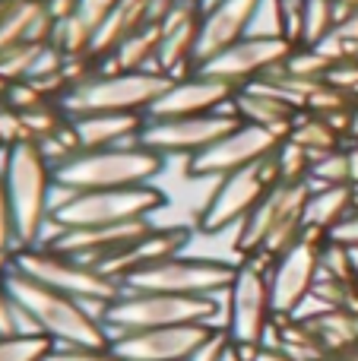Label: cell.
I'll list each match as a JSON object with an SVG mask.
<instances>
[{
  "label": "cell",
  "mask_w": 358,
  "mask_h": 361,
  "mask_svg": "<svg viewBox=\"0 0 358 361\" xmlns=\"http://www.w3.org/2000/svg\"><path fill=\"white\" fill-rule=\"evenodd\" d=\"M4 288L10 298H16L25 311L35 317V324L42 326V333L54 345H82V349H111L105 326L99 320H92L80 307V301L70 298L63 292L42 286V282L29 279V276L16 273L13 267H6Z\"/></svg>",
  "instance_id": "1"
},
{
  "label": "cell",
  "mask_w": 358,
  "mask_h": 361,
  "mask_svg": "<svg viewBox=\"0 0 358 361\" xmlns=\"http://www.w3.org/2000/svg\"><path fill=\"white\" fill-rule=\"evenodd\" d=\"M4 180L13 209V228H16V250L35 247L42 222L48 219V190L54 180V171L44 162L38 143L19 140L16 146L6 149Z\"/></svg>",
  "instance_id": "2"
},
{
  "label": "cell",
  "mask_w": 358,
  "mask_h": 361,
  "mask_svg": "<svg viewBox=\"0 0 358 361\" xmlns=\"http://www.w3.org/2000/svg\"><path fill=\"white\" fill-rule=\"evenodd\" d=\"M216 320L213 298H187V295H162V292H124L111 301L105 314L108 339L127 336V333L159 330V326H184V324H206Z\"/></svg>",
  "instance_id": "3"
},
{
  "label": "cell",
  "mask_w": 358,
  "mask_h": 361,
  "mask_svg": "<svg viewBox=\"0 0 358 361\" xmlns=\"http://www.w3.org/2000/svg\"><path fill=\"white\" fill-rule=\"evenodd\" d=\"M162 156L146 146H130V149H86L76 152L70 162L54 169V180L76 187V190H118V187H143L152 184L159 175Z\"/></svg>",
  "instance_id": "4"
},
{
  "label": "cell",
  "mask_w": 358,
  "mask_h": 361,
  "mask_svg": "<svg viewBox=\"0 0 358 361\" xmlns=\"http://www.w3.org/2000/svg\"><path fill=\"white\" fill-rule=\"evenodd\" d=\"M171 86V76L137 70V73H114V76H89L86 82H76L67 89V99L61 102L67 118L95 111H124L140 114L149 111L152 102Z\"/></svg>",
  "instance_id": "5"
},
{
  "label": "cell",
  "mask_w": 358,
  "mask_h": 361,
  "mask_svg": "<svg viewBox=\"0 0 358 361\" xmlns=\"http://www.w3.org/2000/svg\"><path fill=\"white\" fill-rule=\"evenodd\" d=\"M235 282V267L226 263L194 260V257H171L156 267L130 273L121 288L124 292H162V295H187V298H213L216 292Z\"/></svg>",
  "instance_id": "6"
},
{
  "label": "cell",
  "mask_w": 358,
  "mask_h": 361,
  "mask_svg": "<svg viewBox=\"0 0 358 361\" xmlns=\"http://www.w3.org/2000/svg\"><path fill=\"white\" fill-rule=\"evenodd\" d=\"M10 267L16 273L29 276V279L42 282V286L63 292L70 298H108L114 301L121 295V286L95 273L92 267H82L73 257H63L57 250H42V247H25L10 257Z\"/></svg>",
  "instance_id": "7"
},
{
  "label": "cell",
  "mask_w": 358,
  "mask_h": 361,
  "mask_svg": "<svg viewBox=\"0 0 358 361\" xmlns=\"http://www.w3.org/2000/svg\"><path fill=\"white\" fill-rule=\"evenodd\" d=\"M162 203L165 197L152 184L118 187V190H82L54 219L67 228H105V225L133 222V219H149Z\"/></svg>",
  "instance_id": "8"
},
{
  "label": "cell",
  "mask_w": 358,
  "mask_h": 361,
  "mask_svg": "<svg viewBox=\"0 0 358 361\" xmlns=\"http://www.w3.org/2000/svg\"><path fill=\"white\" fill-rule=\"evenodd\" d=\"M323 241H327L323 231L304 228L302 238L273 260V269L266 273V279H270V301L276 317H292V311L302 305V298L314 288Z\"/></svg>",
  "instance_id": "9"
},
{
  "label": "cell",
  "mask_w": 358,
  "mask_h": 361,
  "mask_svg": "<svg viewBox=\"0 0 358 361\" xmlns=\"http://www.w3.org/2000/svg\"><path fill=\"white\" fill-rule=\"evenodd\" d=\"M279 184V169H276V156H266L260 162L247 165L241 171H232L219 180L209 209L203 212L200 228L216 231V228H228L247 219V212L270 193V187Z\"/></svg>",
  "instance_id": "10"
},
{
  "label": "cell",
  "mask_w": 358,
  "mask_h": 361,
  "mask_svg": "<svg viewBox=\"0 0 358 361\" xmlns=\"http://www.w3.org/2000/svg\"><path fill=\"white\" fill-rule=\"evenodd\" d=\"M270 314H273L270 279L247 257L235 269V282H232V314H228V336H232V343L264 349V339L270 333Z\"/></svg>",
  "instance_id": "11"
},
{
  "label": "cell",
  "mask_w": 358,
  "mask_h": 361,
  "mask_svg": "<svg viewBox=\"0 0 358 361\" xmlns=\"http://www.w3.org/2000/svg\"><path fill=\"white\" fill-rule=\"evenodd\" d=\"M238 124V118L222 111L194 114V118H146L143 146L159 156H197Z\"/></svg>",
  "instance_id": "12"
},
{
  "label": "cell",
  "mask_w": 358,
  "mask_h": 361,
  "mask_svg": "<svg viewBox=\"0 0 358 361\" xmlns=\"http://www.w3.org/2000/svg\"><path fill=\"white\" fill-rule=\"evenodd\" d=\"M292 51L295 48L285 38H241L222 54H216L213 61H206L197 73L213 76V80L228 82L235 89L238 82H254L264 73H270L273 67L285 63Z\"/></svg>",
  "instance_id": "13"
},
{
  "label": "cell",
  "mask_w": 358,
  "mask_h": 361,
  "mask_svg": "<svg viewBox=\"0 0 358 361\" xmlns=\"http://www.w3.org/2000/svg\"><path fill=\"white\" fill-rule=\"evenodd\" d=\"M279 143H283V140H279L276 133L241 121L235 130H228L226 137H219L213 146H206L203 152H197L194 171L197 175L226 178V175H232V171H241V169H247V165L260 162V159L273 156Z\"/></svg>",
  "instance_id": "14"
},
{
  "label": "cell",
  "mask_w": 358,
  "mask_h": 361,
  "mask_svg": "<svg viewBox=\"0 0 358 361\" xmlns=\"http://www.w3.org/2000/svg\"><path fill=\"white\" fill-rule=\"evenodd\" d=\"M213 326L184 324V326H159V330L127 333L111 343V352L121 361H187L190 352L209 336Z\"/></svg>",
  "instance_id": "15"
},
{
  "label": "cell",
  "mask_w": 358,
  "mask_h": 361,
  "mask_svg": "<svg viewBox=\"0 0 358 361\" xmlns=\"http://www.w3.org/2000/svg\"><path fill=\"white\" fill-rule=\"evenodd\" d=\"M257 0H216L200 19V32H197V48H194V73L216 54L232 48L241 42L251 23V13Z\"/></svg>",
  "instance_id": "16"
},
{
  "label": "cell",
  "mask_w": 358,
  "mask_h": 361,
  "mask_svg": "<svg viewBox=\"0 0 358 361\" xmlns=\"http://www.w3.org/2000/svg\"><path fill=\"white\" fill-rule=\"evenodd\" d=\"M235 89L213 76L197 73L194 80H171V86L152 102L146 118H194V114H213L232 99Z\"/></svg>",
  "instance_id": "17"
},
{
  "label": "cell",
  "mask_w": 358,
  "mask_h": 361,
  "mask_svg": "<svg viewBox=\"0 0 358 361\" xmlns=\"http://www.w3.org/2000/svg\"><path fill=\"white\" fill-rule=\"evenodd\" d=\"M80 149H130V146H143V127L146 114H124V111H95V114H80L70 118Z\"/></svg>",
  "instance_id": "18"
},
{
  "label": "cell",
  "mask_w": 358,
  "mask_h": 361,
  "mask_svg": "<svg viewBox=\"0 0 358 361\" xmlns=\"http://www.w3.org/2000/svg\"><path fill=\"white\" fill-rule=\"evenodd\" d=\"M235 111L245 124H254V127H264V130L276 133L279 140H285L295 127V118H298V108H292L289 102L276 99V95L264 92L257 86H247L235 95Z\"/></svg>",
  "instance_id": "19"
},
{
  "label": "cell",
  "mask_w": 358,
  "mask_h": 361,
  "mask_svg": "<svg viewBox=\"0 0 358 361\" xmlns=\"http://www.w3.org/2000/svg\"><path fill=\"white\" fill-rule=\"evenodd\" d=\"M352 203H355L352 184L317 187V190H311L308 206H304V228H317L327 235L336 222H342L352 212Z\"/></svg>",
  "instance_id": "20"
},
{
  "label": "cell",
  "mask_w": 358,
  "mask_h": 361,
  "mask_svg": "<svg viewBox=\"0 0 358 361\" xmlns=\"http://www.w3.org/2000/svg\"><path fill=\"white\" fill-rule=\"evenodd\" d=\"M159 38H162V29L152 25V23H146V25H140L137 32H130V35L111 51V57L118 61V67L124 70V73H137V70H149V73H156Z\"/></svg>",
  "instance_id": "21"
},
{
  "label": "cell",
  "mask_w": 358,
  "mask_h": 361,
  "mask_svg": "<svg viewBox=\"0 0 358 361\" xmlns=\"http://www.w3.org/2000/svg\"><path fill=\"white\" fill-rule=\"evenodd\" d=\"M289 140H295L298 146H304V149L311 152V159L327 156V152L340 149V133H336L333 127H330V121L321 118V114H304V111H298L295 127H292Z\"/></svg>",
  "instance_id": "22"
},
{
  "label": "cell",
  "mask_w": 358,
  "mask_h": 361,
  "mask_svg": "<svg viewBox=\"0 0 358 361\" xmlns=\"http://www.w3.org/2000/svg\"><path fill=\"white\" fill-rule=\"evenodd\" d=\"M276 169H279V184H298V180H308L311 175V152L304 146H298L295 140L285 137L283 143L276 146Z\"/></svg>",
  "instance_id": "23"
},
{
  "label": "cell",
  "mask_w": 358,
  "mask_h": 361,
  "mask_svg": "<svg viewBox=\"0 0 358 361\" xmlns=\"http://www.w3.org/2000/svg\"><path fill=\"white\" fill-rule=\"evenodd\" d=\"M308 184H311V190H317V187L352 184V178H349V152L333 149V152H327V156H317L314 162H311Z\"/></svg>",
  "instance_id": "24"
},
{
  "label": "cell",
  "mask_w": 358,
  "mask_h": 361,
  "mask_svg": "<svg viewBox=\"0 0 358 361\" xmlns=\"http://www.w3.org/2000/svg\"><path fill=\"white\" fill-rule=\"evenodd\" d=\"M245 38H285L283 0H257Z\"/></svg>",
  "instance_id": "25"
},
{
  "label": "cell",
  "mask_w": 358,
  "mask_h": 361,
  "mask_svg": "<svg viewBox=\"0 0 358 361\" xmlns=\"http://www.w3.org/2000/svg\"><path fill=\"white\" fill-rule=\"evenodd\" d=\"M336 25V4L333 0H304V32L302 42L314 48L323 35H330Z\"/></svg>",
  "instance_id": "26"
},
{
  "label": "cell",
  "mask_w": 358,
  "mask_h": 361,
  "mask_svg": "<svg viewBox=\"0 0 358 361\" xmlns=\"http://www.w3.org/2000/svg\"><path fill=\"white\" fill-rule=\"evenodd\" d=\"M19 118H23L25 140H32V143L51 137V133H57L63 124H67V114H63V108H54L51 102H44V105H38V108H29V111H23Z\"/></svg>",
  "instance_id": "27"
},
{
  "label": "cell",
  "mask_w": 358,
  "mask_h": 361,
  "mask_svg": "<svg viewBox=\"0 0 358 361\" xmlns=\"http://www.w3.org/2000/svg\"><path fill=\"white\" fill-rule=\"evenodd\" d=\"M283 67H285V73L295 76V80H304V82H323L333 63H330L323 54H317L314 48H304V51H292V54L285 57Z\"/></svg>",
  "instance_id": "28"
},
{
  "label": "cell",
  "mask_w": 358,
  "mask_h": 361,
  "mask_svg": "<svg viewBox=\"0 0 358 361\" xmlns=\"http://www.w3.org/2000/svg\"><path fill=\"white\" fill-rule=\"evenodd\" d=\"M54 349L48 336H10L0 339V361H44Z\"/></svg>",
  "instance_id": "29"
},
{
  "label": "cell",
  "mask_w": 358,
  "mask_h": 361,
  "mask_svg": "<svg viewBox=\"0 0 358 361\" xmlns=\"http://www.w3.org/2000/svg\"><path fill=\"white\" fill-rule=\"evenodd\" d=\"M349 108H352L349 95L340 92V89H333L330 82H321V86L311 92V99H308V111L311 114H321V118L336 114V111H349Z\"/></svg>",
  "instance_id": "30"
},
{
  "label": "cell",
  "mask_w": 358,
  "mask_h": 361,
  "mask_svg": "<svg viewBox=\"0 0 358 361\" xmlns=\"http://www.w3.org/2000/svg\"><path fill=\"white\" fill-rule=\"evenodd\" d=\"M4 159L6 149H0V257L16 254V228H13V209L10 197H6V180H4Z\"/></svg>",
  "instance_id": "31"
},
{
  "label": "cell",
  "mask_w": 358,
  "mask_h": 361,
  "mask_svg": "<svg viewBox=\"0 0 358 361\" xmlns=\"http://www.w3.org/2000/svg\"><path fill=\"white\" fill-rule=\"evenodd\" d=\"M44 361H121L111 349H82V345H54Z\"/></svg>",
  "instance_id": "32"
},
{
  "label": "cell",
  "mask_w": 358,
  "mask_h": 361,
  "mask_svg": "<svg viewBox=\"0 0 358 361\" xmlns=\"http://www.w3.org/2000/svg\"><path fill=\"white\" fill-rule=\"evenodd\" d=\"M228 343H232L228 330H209V336L190 352L187 361H222V352L228 349Z\"/></svg>",
  "instance_id": "33"
},
{
  "label": "cell",
  "mask_w": 358,
  "mask_h": 361,
  "mask_svg": "<svg viewBox=\"0 0 358 361\" xmlns=\"http://www.w3.org/2000/svg\"><path fill=\"white\" fill-rule=\"evenodd\" d=\"M323 82H330L333 89H340V92H346V95H355V89H358V61L333 63Z\"/></svg>",
  "instance_id": "34"
},
{
  "label": "cell",
  "mask_w": 358,
  "mask_h": 361,
  "mask_svg": "<svg viewBox=\"0 0 358 361\" xmlns=\"http://www.w3.org/2000/svg\"><path fill=\"white\" fill-rule=\"evenodd\" d=\"M114 6H118V0H80V4H76V16L95 32L108 16H111Z\"/></svg>",
  "instance_id": "35"
},
{
  "label": "cell",
  "mask_w": 358,
  "mask_h": 361,
  "mask_svg": "<svg viewBox=\"0 0 358 361\" xmlns=\"http://www.w3.org/2000/svg\"><path fill=\"white\" fill-rule=\"evenodd\" d=\"M19 140H25L19 111H13V108H0V149H10V146H16Z\"/></svg>",
  "instance_id": "36"
},
{
  "label": "cell",
  "mask_w": 358,
  "mask_h": 361,
  "mask_svg": "<svg viewBox=\"0 0 358 361\" xmlns=\"http://www.w3.org/2000/svg\"><path fill=\"white\" fill-rule=\"evenodd\" d=\"M327 241H336L342 247H358V209H352L342 222H336L327 231Z\"/></svg>",
  "instance_id": "37"
},
{
  "label": "cell",
  "mask_w": 358,
  "mask_h": 361,
  "mask_svg": "<svg viewBox=\"0 0 358 361\" xmlns=\"http://www.w3.org/2000/svg\"><path fill=\"white\" fill-rule=\"evenodd\" d=\"M254 361H295V358H289L285 352H279V349H260Z\"/></svg>",
  "instance_id": "38"
},
{
  "label": "cell",
  "mask_w": 358,
  "mask_h": 361,
  "mask_svg": "<svg viewBox=\"0 0 358 361\" xmlns=\"http://www.w3.org/2000/svg\"><path fill=\"white\" fill-rule=\"evenodd\" d=\"M349 178H352V187H358V143L349 149Z\"/></svg>",
  "instance_id": "39"
},
{
  "label": "cell",
  "mask_w": 358,
  "mask_h": 361,
  "mask_svg": "<svg viewBox=\"0 0 358 361\" xmlns=\"http://www.w3.org/2000/svg\"><path fill=\"white\" fill-rule=\"evenodd\" d=\"M349 137L358 143V105L352 108V121H349Z\"/></svg>",
  "instance_id": "40"
},
{
  "label": "cell",
  "mask_w": 358,
  "mask_h": 361,
  "mask_svg": "<svg viewBox=\"0 0 358 361\" xmlns=\"http://www.w3.org/2000/svg\"><path fill=\"white\" fill-rule=\"evenodd\" d=\"M352 250V269H355V282H358V247H349Z\"/></svg>",
  "instance_id": "41"
},
{
  "label": "cell",
  "mask_w": 358,
  "mask_h": 361,
  "mask_svg": "<svg viewBox=\"0 0 358 361\" xmlns=\"http://www.w3.org/2000/svg\"><path fill=\"white\" fill-rule=\"evenodd\" d=\"M336 4H346V6H352V10H355V6H358V0H336Z\"/></svg>",
  "instance_id": "42"
},
{
  "label": "cell",
  "mask_w": 358,
  "mask_h": 361,
  "mask_svg": "<svg viewBox=\"0 0 358 361\" xmlns=\"http://www.w3.org/2000/svg\"><path fill=\"white\" fill-rule=\"evenodd\" d=\"M355 99H358V89H355Z\"/></svg>",
  "instance_id": "43"
},
{
  "label": "cell",
  "mask_w": 358,
  "mask_h": 361,
  "mask_svg": "<svg viewBox=\"0 0 358 361\" xmlns=\"http://www.w3.org/2000/svg\"><path fill=\"white\" fill-rule=\"evenodd\" d=\"M336 361H340V358H336Z\"/></svg>",
  "instance_id": "44"
}]
</instances>
